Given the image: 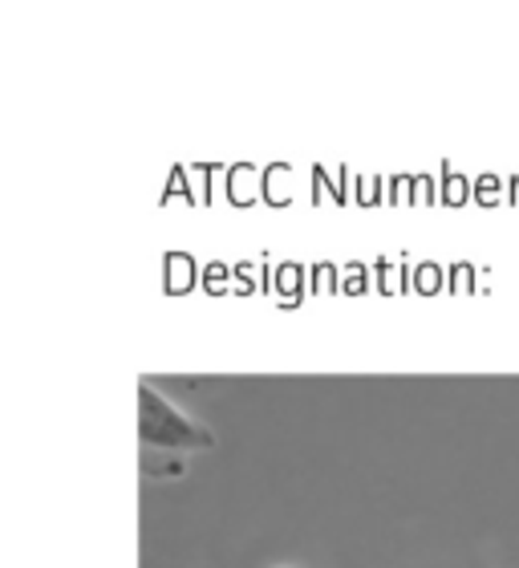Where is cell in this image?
I'll return each instance as SVG.
<instances>
[{"label": "cell", "mask_w": 519, "mask_h": 568, "mask_svg": "<svg viewBox=\"0 0 519 568\" xmlns=\"http://www.w3.org/2000/svg\"><path fill=\"white\" fill-rule=\"evenodd\" d=\"M139 443L142 450H159V455H191V450H212L215 430L200 418L183 415L166 394L154 386L139 390Z\"/></svg>", "instance_id": "6da1fadb"}]
</instances>
